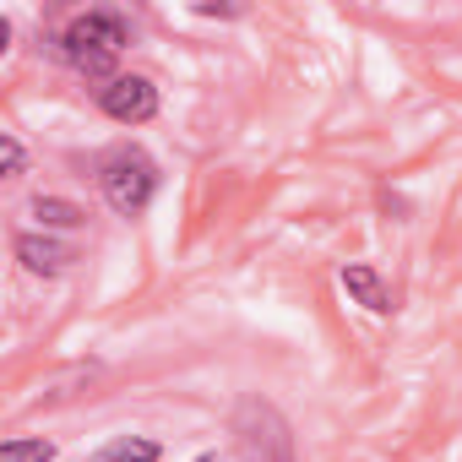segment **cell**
Segmentation results:
<instances>
[{
	"instance_id": "obj_10",
	"label": "cell",
	"mask_w": 462,
	"mask_h": 462,
	"mask_svg": "<svg viewBox=\"0 0 462 462\" xmlns=\"http://www.w3.org/2000/svg\"><path fill=\"white\" fill-rule=\"evenodd\" d=\"M201 462H217V457H201Z\"/></svg>"
},
{
	"instance_id": "obj_4",
	"label": "cell",
	"mask_w": 462,
	"mask_h": 462,
	"mask_svg": "<svg viewBox=\"0 0 462 462\" xmlns=\"http://www.w3.org/2000/svg\"><path fill=\"white\" fill-rule=\"evenodd\" d=\"M17 262H23L28 273H44V278H55V273H66L71 251H66L60 240H50V235H23V240H17Z\"/></svg>"
},
{
	"instance_id": "obj_8",
	"label": "cell",
	"mask_w": 462,
	"mask_h": 462,
	"mask_svg": "<svg viewBox=\"0 0 462 462\" xmlns=\"http://www.w3.org/2000/svg\"><path fill=\"white\" fill-rule=\"evenodd\" d=\"M55 457V446L50 440H6V446H0V462H50Z\"/></svg>"
},
{
	"instance_id": "obj_7",
	"label": "cell",
	"mask_w": 462,
	"mask_h": 462,
	"mask_svg": "<svg viewBox=\"0 0 462 462\" xmlns=\"http://www.w3.org/2000/svg\"><path fill=\"white\" fill-rule=\"evenodd\" d=\"M33 217H39L44 228H77L88 212H82L77 201H60V196H39V201H33Z\"/></svg>"
},
{
	"instance_id": "obj_1",
	"label": "cell",
	"mask_w": 462,
	"mask_h": 462,
	"mask_svg": "<svg viewBox=\"0 0 462 462\" xmlns=\"http://www.w3.org/2000/svg\"><path fill=\"white\" fill-rule=\"evenodd\" d=\"M120 50H125V23L109 17V12H88V17H77V23L60 33V55H66V66L82 71V77H109L115 60H120ZM109 82H115V77H109Z\"/></svg>"
},
{
	"instance_id": "obj_2",
	"label": "cell",
	"mask_w": 462,
	"mask_h": 462,
	"mask_svg": "<svg viewBox=\"0 0 462 462\" xmlns=\"http://www.w3.org/2000/svg\"><path fill=\"white\" fill-rule=\"evenodd\" d=\"M98 185H104V201L120 212V217H136L152 190H158V169L142 158V152H115L104 169H98Z\"/></svg>"
},
{
	"instance_id": "obj_3",
	"label": "cell",
	"mask_w": 462,
	"mask_h": 462,
	"mask_svg": "<svg viewBox=\"0 0 462 462\" xmlns=\"http://www.w3.org/2000/svg\"><path fill=\"white\" fill-rule=\"evenodd\" d=\"M98 104H104V115L120 120V125H142V120L158 115V88H152L147 77H115V82L98 93Z\"/></svg>"
},
{
	"instance_id": "obj_6",
	"label": "cell",
	"mask_w": 462,
	"mask_h": 462,
	"mask_svg": "<svg viewBox=\"0 0 462 462\" xmlns=\"http://www.w3.org/2000/svg\"><path fill=\"white\" fill-rule=\"evenodd\" d=\"M88 462H158V440H147V435H115Z\"/></svg>"
},
{
	"instance_id": "obj_9",
	"label": "cell",
	"mask_w": 462,
	"mask_h": 462,
	"mask_svg": "<svg viewBox=\"0 0 462 462\" xmlns=\"http://www.w3.org/2000/svg\"><path fill=\"white\" fill-rule=\"evenodd\" d=\"M0 163H6V174H23V142L17 136H0Z\"/></svg>"
},
{
	"instance_id": "obj_5",
	"label": "cell",
	"mask_w": 462,
	"mask_h": 462,
	"mask_svg": "<svg viewBox=\"0 0 462 462\" xmlns=\"http://www.w3.org/2000/svg\"><path fill=\"white\" fill-rule=\"evenodd\" d=\"M343 289H348L365 310H375V316L392 310V300H386V289H381V278H375L370 267H343Z\"/></svg>"
}]
</instances>
